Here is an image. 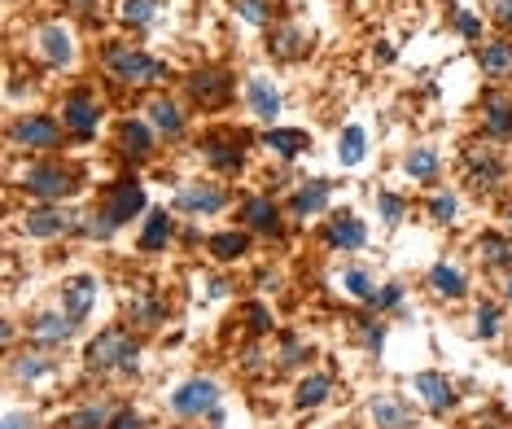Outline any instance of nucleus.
I'll return each instance as SVG.
<instances>
[{
  "label": "nucleus",
  "mask_w": 512,
  "mask_h": 429,
  "mask_svg": "<svg viewBox=\"0 0 512 429\" xmlns=\"http://www.w3.org/2000/svg\"><path fill=\"white\" fill-rule=\"evenodd\" d=\"M425 285H429V294H438V298H464L469 294V276H464V268H456V263H434V268L425 272Z\"/></svg>",
  "instance_id": "nucleus-22"
},
{
  "label": "nucleus",
  "mask_w": 512,
  "mask_h": 429,
  "mask_svg": "<svg viewBox=\"0 0 512 429\" xmlns=\"http://www.w3.org/2000/svg\"><path fill=\"white\" fill-rule=\"evenodd\" d=\"M84 364L88 373H101V377H132L141 373V342L123 329H106L101 338L88 342Z\"/></svg>",
  "instance_id": "nucleus-3"
},
{
  "label": "nucleus",
  "mask_w": 512,
  "mask_h": 429,
  "mask_svg": "<svg viewBox=\"0 0 512 429\" xmlns=\"http://www.w3.org/2000/svg\"><path fill=\"white\" fill-rule=\"evenodd\" d=\"M154 123L149 119H119V127H114V149H119V158L127 162H145L149 154H154Z\"/></svg>",
  "instance_id": "nucleus-12"
},
{
  "label": "nucleus",
  "mask_w": 512,
  "mask_h": 429,
  "mask_svg": "<svg viewBox=\"0 0 512 429\" xmlns=\"http://www.w3.org/2000/svg\"><path fill=\"white\" fill-rule=\"evenodd\" d=\"M399 303H403V285H386V289H377V298H372L377 311H394Z\"/></svg>",
  "instance_id": "nucleus-48"
},
{
  "label": "nucleus",
  "mask_w": 512,
  "mask_h": 429,
  "mask_svg": "<svg viewBox=\"0 0 512 429\" xmlns=\"http://www.w3.org/2000/svg\"><path fill=\"white\" fill-rule=\"evenodd\" d=\"M368 421L377 429H416L412 412H407L399 399H390V394H377V399L368 403Z\"/></svg>",
  "instance_id": "nucleus-26"
},
{
  "label": "nucleus",
  "mask_w": 512,
  "mask_h": 429,
  "mask_svg": "<svg viewBox=\"0 0 512 429\" xmlns=\"http://www.w3.org/2000/svg\"><path fill=\"white\" fill-rule=\"evenodd\" d=\"M246 106H250L254 119L276 123V119H281V110H285V97H281V92H276L272 79L250 75V79H246Z\"/></svg>",
  "instance_id": "nucleus-17"
},
{
  "label": "nucleus",
  "mask_w": 512,
  "mask_h": 429,
  "mask_svg": "<svg viewBox=\"0 0 512 429\" xmlns=\"http://www.w3.org/2000/svg\"><path fill=\"white\" fill-rule=\"evenodd\" d=\"M241 316H246V329L259 338V333H272V316H267V307H259V303H246L241 307Z\"/></svg>",
  "instance_id": "nucleus-46"
},
{
  "label": "nucleus",
  "mask_w": 512,
  "mask_h": 429,
  "mask_svg": "<svg viewBox=\"0 0 512 429\" xmlns=\"http://www.w3.org/2000/svg\"><path fill=\"white\" fill-rule=\"evenodd\" d=\"M491 18H495V22H499V27H504V31H512V0H495Z\"/></svg>",
  "instance_id": "nucleus-51"
},
{
  "label": "nucleus",
  "mask_w": 512,
  "mask_h": 429,
  "mask_svg": "<svg viewBox=\"0 0 512 429\" xmlns=\"http://www.w3.org/2000/svg\"><path fill=\"white\" fill-rule=\"evenodd\" d=\"M267 53L276 57V62H302V57L311 53V36L294 22H285V27H276L272 36H267Z\"/></svg>",
  "instance_id": "nucleus-20"
},
{
  "label": "nucleus",
  "mask_w": 512,
  "mask_h": 429,
  "mask_svg": "<svg viewBox=\"0 0 512 429\" xmlns=\"http://www.w3.org/2000/svg\"><path fill=\"white\" fill-rule=\"evenodd\" d=\"M263 145L272 149L276 158H298L302 149L311 145L307 132H294V127H272V132H263Z\"/></svg>",
  "instance_id": "nucleus-33"
},
{
  "label": "nucleus",
  "mask_w": 512,
  "mask_h": 429,
  "mask_svg": "<svg viewBox=\"0 0 512 429\" xmlns=\"http://www.w3.org/2000/svg\"><path fill=\"white\" fill-rule=\"evenodd\" d=\"M141 425H145V416L136 408H119L110 416V429H141Z\"/></svg>",
  "instance_id": "nucleus-49"
},
{
  "label": "nucleus",
  "mask_w": 512,
  "mask_h": 429,
  "mask_svg": "<svg viewBox=\"0 0 512 429\" xmlns=\"http://www.w3.org/2000/svg\"><path fill=\"white\" fill-rule=\"evenodd\" d=\"M66 5L75 9L79 18H88V22H97L101 18V9H106V0H66Z\"/></svg>",
  "instance_id": "nucleus-50"
},
{
  "label": "nucleus",
  "mask_w": 512,
  "mask_h": 429,
  "mask_svg": "<svg viewBox=\"0 0 512 429\" xmlns=\"http://www.w3.org/2000/svg\"><path fill=\"white\" fill-rule=\"evenodd\" d=\"M36 49L44 53V62L49 66H66L75 57V40H71V31H66L62 22H44V27L36 31Z\"/></svg>",
  "instance_id": "nucleus-21"
},
{
  "label": "nucleus",
  "mask_w": 512,
  "mask_h": 429,
  "mask_svg": "<svg viewBox=\"0 0 512 429\" xmlns=\"http://www.w3.org/2000/svg\"><path fill=\"white\" fill-rule=\"evenodd\" d=\"M482 127L491 141H508L512 136V97H499V92H491V97L482 101Z\"/></svg>",
  "instance_id": "nucleus-24"
},
{
  "label": "nucleus",
  "mask_w": 512,
  "mask_h": 429,
  "mask_svg": "<svg viewBox=\"0 0 512 429\" xmlns=\"http://www.w3.org/2000/svg\"><path fill=\"white\" fill-rule=\"evenodd\" d=\"M232 14H237L241 22H250V27H267L276 14L272 0H232Z\"/></svg>",
  "instance_id": "nucleus-39"
},
{
  "label": "nucleus",
  "mask_w": 512,
  "mask_h": 429,
  "mask_svg": "<svg viewBox=\"0 0 512 429\" xmlns=\"http://www.w3.org/2000/svg\"><path fill=\"white\" fill-rule=\"evenodd\" d=\"M355 329H359V342H364V351L368 355H381V346H386V324L372 320V316H359Z\"/></svg>",
  "instance_id": "nucleus-42"
},
{
  "label": "nucleus",
  "mask_w": 512,
  "mask_h": 429,
  "mask_svg": "<svg viewBox=\"0 0 512 429\" xmlns=\"http://www.w3.org/2000/svg\"><path fill=\"white\" fill-rule=\"evenodd\" d=\"M62 127L66 136H75V141H92L101 127V101L92 88H71L62 97Z\"/></svg>",
  "instance_id": "nucleus-6"
},
{
  "label": "nucleus",
  "mask_w": 512,
  "mask_h": 429,
  "mask_svg": "<svg viewBox=\"0 0 512 429\" xmlns=\"http://www.w3.org/2000/svg\"><path fill=\"white\" fill-rule=\"evenodd\" d=\"M412 390L425 399V408L434 412V416H447L451 412V403H456V390H451V381L434 373V368H425V373H416L412 377Z\"/></svg>",
  "instance_id": "nucleus-18"
},
{
  "label": "nucleus",
  "mask_w": 512,
  "mask_h": 429,
  "mask_svg": "<svg viewBox=\"0 0 512 429\" xmlns=\"http://www.w3.org/2000/svg\"><path fill=\"white\" fill-rule=\"evenodd\" d=\"M438 167H442V158H438L434 145H416V149H407V158H403V171L421 184L438 180Z\"/></svg>",
  "instance_id": "nucleus-31"
},
{
  "label": "nucleus",
  "mask_w": 512,
  "mask_h": 429,
  "mask_svg": "<svg viewBox=\"0 0 512 429\" xmlns=\"http://www.w3.org/2000/svg\"><path fill=\"white\" fill-rule=\"evenodd\" d=\"M5 429H36V416H31V412H9Z\"/></svg>",
  "instance_id": "nucleus-52"
},
{
  "label": "nucleus",
  "mask_w": 512,
  "mask_h": 429,
  "mask_svg": "<svg viewBox=\"0 0 512 429\" xmlns=\"http://www.w3.org/2000/svg\"><path fill=\"white\" fill-rule=\"evenodd\" d=\"M141 211H145V184L136 176H123V180H114L110 189L101 193V206L79 219V228H84L88 237L106 241V237L119 233L123 224H132Z\"/></svg>",
  "instance_id": "nucleus-1"
},
{
  "label": "nucleus",
  "mask_w": 512,
  "mask_h": 429,
  "mask_svg": "<svg viewBox=\"0 0 512 429\" xmlns=\"http://www.w3.org/2000/svg\"><path fill=\"white\" fill-rule=\"evenodd\" d=\"M136 246L145 254H158L171 246V215L167 211H145V224H141V237H136Z\"/></svg>",
  "instance_id": "nucleus-29"
},
{
  "label": "nucleus",
  "mask_w": 512,
  "mask_h": 429,
  "mask_svg": "<svg viewBox=\"0 0 512 429\" xmlns=\"http://www.w3.org/2000/svg\"><path fill=\"white\" fill-rule=\"evenodd\" d=\"M49 373H53V359L44 355V346L40 351H27V355H14V364H9V377L14 381H40Z\"/></svg>",
  "instance_id": "nucleus-35"
},
{
  "label": "nucleus",
  "mask_w": 512,
  "mask_h": 429,
  "mask_svg": "<svg viewBox=\"0 0 512 429\" xmlns=\"http://www.w3.org/2000/svg\"><path fill=\"white\" fill-rule=\"evenodd\" d=\"M377 211H381V219H386V228H399V219H403V211H407V202H403L399 193L381 189V193H377Z\"/></svg>",
  "instance_id": "nucleus-43"
},
{
  "label": "nucleus",
  "mask_w": 512,
  "mask_h": 429,
  "mask_svg": "<svg viewBox=\"0 0 512 429\" xmlns=\"http://www.w3.org/2000/svg\"><path fill=\"white\" fill-rule=\"evenodd\" d=\"M31 342L36 346H44V351H49V346H66L79 333V320H71L66 316V311H40L36 320H31Z\"/></svg>",
  "instance_id": "nucleus-15"
},
{
  "label": "nucleus",
  "mask_w": 512,
  "mask_h": 429,
  "mask_svg": "<svg viewBox=\"0 0 512 429\" xmlns=\"http://www.w3.org/2000/svg\"><path fill=\"white\" fill-rule=\"evenodd\" d=\"M364 154H368V132L351 123L342 136H337V158H342V167H359Z\"/></svg>",
  "instance_id": "nucleus-37"
},
{
  "label": "nucleus",
  "mask_w": 512,
  "mask_h": 429,
  "mask_svg": "<svg viewBox=\"0 0 512 429\" xmlns=\"http://www.w3.org/2000/svg\"><path fill=\"white\" fill-rule=\"evenodd\" d=\"M473 320H477V324H473L477 338H486V342L499 338V307H495V303H482V307H477V316H473Z\"/></svg>",
  "instance_id": "nucleus-44"
},
{
  "label": "nucleus",
  "mask_w": 512,
  "mask_h": 429,
  "mask_svg": "<svg viewBox=\"0 0 512 429\" xmlns=\"http://www.w3.org/2000/svg\"><path fill=\"white\" fill-rule=\"evenodd\" d=\"M333 197V184L329 180H307L302 189L289 197V215L294 219H311V215H324V206H329Z\"/></svg>",
  "instance_id": "nucleus-23"
},
{
  "label": "nucleus",
  "mask_w": 512,
  "mask_h": 429,
  "mask_svg": "<svg viewBox=\"0 0 512 429\" xmlns=\"http://www.w3.org/2000/svg\"><path fill=\"white\" fill-rule=\"evenodd\" d=\"M184 92H189L193 106L219 110V106L232 101V75L219 71V66H202V71H193L189 79H184Z\"/></svg>",
  "instance_id": "nucleus-9"
},
{
  "label": "nucleus",
  "mask_w": 512,
  "mask_h": 429,
  "mask_svg": "<svg viewBox=\"0 0 512 429\" xmlns=\"http://www.w3.org/2000/svg\"><path fill=\"white\" fill-rule=\"evenodd\" d=\"M92 303H97V281H92V276H75V281L62 285V311L71 320H84Z\"/></svg>",
  "instance_id": "nucleus-25"
},
{
  "label": "nucleus",
  "mask_w": 512,
  "mask_h": 429,
  "mask_svg": "<svg viewBox=\"0 0 512 429\" xmlns=\"http://www.w3.org/2000/svg\"><path fill=\"white\" fill-rule=\"evenodd\" d=\"M206 250H211V259L232 263V259H241V254L250 250V237L241 233V228H232V233H215L211 241H206Z\"/></svg>",
  "instance_id": "nucleus-36"
},
{
  "label": "nucleus",
  "mask_w": 512,
  "mask_h": 429,
  "mask_svg": "<svg viewBox=\"0 0 512 429\" xmlns=\"http://www.w3.org/2000/svg\"><path fill=\"white\" fill-rule=\"evenodd\" d=\"M127 316H132L136 329H145V333H154L167 324V307H162V298L154 294L149 285H141L132 298H127Z\"/></svg>",
  "instance_id": "nucleus-19"
},
{
  "label": "nucleus",
  "mask_w": 512,
  "mask_h": 429,
  "mask_svg": "<svg viewBox=\"0 0 512 429\" xmlns=\"http://www.w3.org/2000/svg\"><path fill=\"white\" fill-rule=\"evenodd\" d=\"M101 71H106L114 84L123 88H154L167 79V66L158 62V57H149L145 49H136V44H123L114 40L101 49Z\"/></svg>",
  "instance_id": "nucleus-2"
},
{
  "label": "nucleus",
  "mask_w": 512,
  "mask_h": 429,
  "mask_svg": "<svg viewBox=\"0 0 512 429\" xmlns=\"http://www.w3.org/2000/svg\"><path fill=\"white\" fill-rule=\"evenodd\" d=\"M110 416H114L110 403H84V408L66 412L57 429H110Z\"/></svg>",
  "instance_id": "nucleus-30"
},
{
  "label": "nucleus",
  "mask_w": 512,
  "mask_h": 429,
  "mask_svg": "<svg viewBox=\"0 0 512 429\" xmlns=\"http://www.w3.org/2000/svg\"><path fill=\"white\" fill-rule=\"evenodd\" d=\"M477 259H482L486 268H495V272L512 268V237H499V233H482V237H477Z\"/></svg>",
  "instance_id": "nucleus-32"
},
{
  "label": "nucleus",
  "mask_w": 512,
  "mask_h": 429,
  "mask_svg": "<svg viewBox=\"0 0 512 429\" xmlns=\"http://www.w3.org/2000/svg\"><path fill=\"white\" fill-rule=\"evenodd\" d=\"M123 27H149L158 18V0H119Z\"/></svg>",
  "instance_id": "nucleus-38"
},
{
  "label": "nucleus",
  "mask_w": 512,
  "mask_h": 429,
  "mask_svg": "<svg viewBox=\"0 0 512 429\" xmlns=\"http://www.w3.org/2000/svg\"><path fill=\"white\" fill-rule=\"evenodd\" d=\"M219 408V386L211 377H193V381H184V386L171 394V412L184 416V421H193V416H206V412H215Z\"/></svg>",
  "instance_id": "nucleus-10"
},
{
  "label": "nucleus",
  "mask_w": 512,
  "mask_h": 429,
  "mask_svg": "<svg viewBox=\"0 0 512 429\" xmlns=\"http://www.w3.org/2000/svg\"><path fill=\"white\" fill-rule=\"evenodd\" d=\"M145 119L154 123L158 136H184V110H180L171 97H154V101H149V106H145Z\"/></svg>",
  "instance_id": "nucleus-27"
},
{
  "label": "nucleus",
  "mask_w": 512,
  "mask_h": 429,
  "mask_svg": "<svg viewBox=\"0 0 512 429\" xmlns=\"http://www.w3.org/2000/svg\"><path fill=\"white\" fill-rule=\"evenodd\" d=\"M364 241H368V228L359 215L337 211L324 219V246L329 250H364Z\"/></svg>",
  "instance_id": "nucleus-14"
},
{
  "label": "nucleus",
  "mask_w": 512,
  "mask_h": 429,
  "mask_svg": "<svg viewBox=\"0 0 512 429\" xmlns=\"http://www.w3.org/2000/svg\"><path fill=\"white\" fill-rule=\"evenodd\" d=\"M66 228H75V215H66L62 206H31V211L22 215V233L31 241H53V237H62Z\"/></svg>",
  "instance_id": "nucleus-13"
},
{
  "label": "nucleus",
  "mask_w": 512,
  "mask_h": 429,
  "mask_svg": "<svg viewBox=\"0 0 512 429\" xmlns=\"http://www.w3.org/2000/svg\"><path fill=\"white\" fill-rule=\"evenodd\" d=\"M281 368H298V364H307V346H302L294 333H285L281 338V359H276Z\"/></svg>",
  "instance_id": "nucleus-45"
},
{
  "label": "nucleus",
  "mask_w": 512,
  "mask_h": 429,
  "mask_svg": "<svg viewBox=\"0 0 512 429\" xmlns=\"http://www.w3.org/2000/svg\"><path fill=\"white\" fill-rule=\"evenodd\" d=\"M451 22H456V31L464 40H482V22H477L469 9H451Z\"/></svg>",
  "instance_id": "nucleus-47"
},
{
  "label": "nucleus",
  "mask_w": 512,
  "mask_h": 429,
  "mask_svg": "<svg viewBox=\"0 0 512 429\" xmlns=\"http://www.w3.org/2000/svg\"><path fill=\"white\" fill-rule=\"evenodd\" d=\"M464 176H469L473 189L495 193L499 184H504V162H499L491 145H469L464 149Z\"/></svg>",
  "instance_id": "nucleus-11"
},
{
  "label": "nucleus",
  "mask_w": 512,
  "mask_h": 429,
  "mask_svg": "<svg viewBox=\"0 0 512 429\" xmlns=\"http://www.w3.org/2000/svg\"><path fill=\"white\" fill-rule=\"evenodd\" d=\"M202 158L206 167L224 171V176H237L246 167V149H250V132H206L202 136Z\"/></svg>",
  "instance_id": "nucleus-7"
},
{
  "label": "nucleus",
  "mask_w": 512,
  "mask_h": 429,
  "mask_svg": "<svg viewBox=\"0 0 512 429\" xmlns=\"http://www.w3.org/2000/svg\"><path fill=\"white\" fill-rule=\"evenodd\" d=\"M5 141L14 149H36V154H53L62 149V123L49 114H18L5 127Z\"/></svg>",
  "instance_id": "nucleus-5"
},
{
  "label": "nucleus",
  "mask_w": 512,
  "mask_h": 429,
  "mask_svg": "<svg viewBox=\"0 0 512 429\" xmlns=\"http://www.w3.org/2000/svg\"><path fill=\"white\" fill-rule=\"evenodd\" d=\"M241 224H246L250 233L276 237V233H281V211H276L272 197H263V193H246V197H241Z\"/></svg>",
  "instance_id": "nucleus-16"
},
{
  "label": "nucleus",
  "mask_w": 512,
  "mask_h": 429,
  "mask_svg": "<svg viewBox=\"0 0 512 429\" xmlns=\"http://www.w3.org/2000/svg\"><path fill=\"white\" fill-rule=\"evenodd\" d=\"M18 184L40 202H57V197H71L79 189V171L66 162H31V167H22Z\"/></svg>",
  "instance_id": "nucleus-4"
},
{
  "label": "nucleus",
  "mask_w": 512,
  "mask_h": 429,
  "mask_svg": "<svg viewBox=\"0 0 512 429\" xmlns=\"http://www.w3.org/2000/svg\"><path fill=\"white\" fill-rule=\"evenodd\" d=\"M329 390H333V377L329 373H307L298 381V394H294V408H320L324 399H329Z\"/></svg>",
  "instance_id": "nucleus-34"
},
{
  "label": "nucleus",
  "mask_w": 512,
  "mask_h": 429,
  "mask_svg": "<svg viewBox=\"0 0 512 429\" xmlns=\"http://www.w3.org/2000/svg\"><path fill=\"white\" fill-rule=\"evenodd\" d=\"M425 211H429V219H434V224L447 228V224H456V215H460V197L442 189V193L429 197V206H425Z\"/></svg>",
  "instance_id": "nucleus-41"
},
{
  "label": "nucleus",
  "mask_w": 512,
  "mask_h": 429,
  "mask_svg": "<svg viewBox=\"0 0 512 429\" xmlns=\"http://www.w3.org/2000/svg\"><path fill=\"white\" fill-rule=\"evenodd\" d=\"M342 289L351 298H359V303H372V298H377V281H372L364 268H346L342 272Z\"/></svg>",
  "instance_id": "nucleus-40"
},
{
  "label": "nucleus",
  "mask_w": 512,
  "mask_h": 429,
  "mask_svg": "<svg viewBox=\"0 0 512 429\" xmlns=\"http://www.w3.org/2000/svg\"><path fill=\"white\" fill-rule=\"evenodd\" d=\"M171 206L180 215H219L228 206V189L215 180H184L176 193H171Z\"/></svg>",
  "instance_id": "nucleus-8"
},
{
  "label": "nucleus",
  "mask_w": 512,
  "mask_h": 429,
  "mask_svg": "<svg viewBox=\"0 0 512 429\" xmlns=\"http://www.w3.org/2000/svg\"><path fill=\"white\" fill-rule=\"evenodd\" d=\"M508 298H512V281H508Z\"/></svg>",
  "instance_id": "nucleus-53"
},
{
  "label": "nucleus",
  "mask_w": 512,
  "mask_h": 429,
  "mask_svg": "<svg viewBox=\"0 0 512 429\" xmlns=\"http://www.w3.org/2000/svg\"><path fill=\"white\" fill-rule=\"evenodd\" d=\"M477 66L491 79H512V40H486L477 49Z\"/></svg>",
  "instance_id": "nucleus-28"
}]
</instances>
